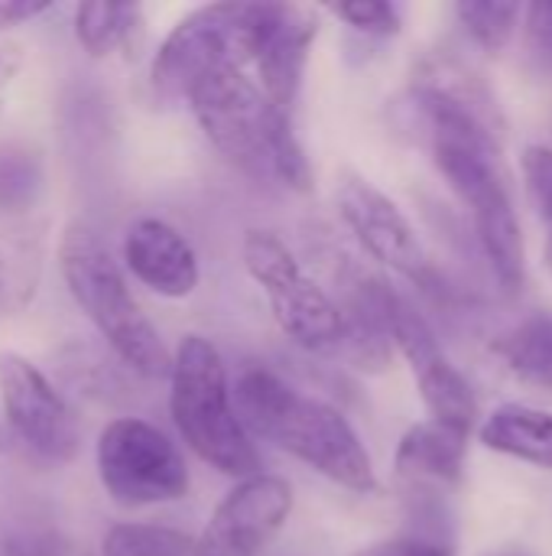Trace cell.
<instances>
[{"label":"cell","instance_id":"cell-1","mask_svg":"<svg viewBox=\"0 0 552 556\" xmlns=\"http://www.w3.org/2000/svg\"><path fill=\"white\" fill-rule=\"evenodd\" d=\"M231 397L251 440L273 443L355 495L377 492L374 463L361 437L332 404L296 391L264 365L244 368Z\"/></svg>","mask_w":552,"mask_h":556},{"label":"cell","instance_id":"cell-2","mask_svg":"<svg viewBox=\"0 0 552 556\" xmlns=\"http://www.w3.org/2000/svg\"><path fill=\"white\" fill-rule=\"evenodd\" d=\"M59 270L72 300L124 368L150 381L169 378V349L163 345L150 316L133 300L120 264L114 261V254L91 225L72 222L62 231Z\"/></svg>","mask_w":552,"mask_h":556},{"label":"cell","instance_id":"cell-3","mask_svg":"<svg viewBox=\"0 0 552 556\" xmlns=\"http://www.w3.org/2000/svg\"><path fill=\"white\" fill-rule=\"evenodd\" d=\"M169 414L205 466L238 482L260 472V453L234 410L228 365L205 336H185L172 352Z\"/></svg>","mask_w":552,"mask_h":556},{"label":"cell","instance_id":"cell-4","mask_svg":"<svg viewBox=\"0 0 552 556\" xmlns=\"http://www.w3.org/2000/svg\"><path fill=\"white\" fill-rule=\"evenodd\" d=\"M189 108L211 147L257 179H273L277 150L296 137L293 117L270 108L260 85L241 65L205 75L189 91Z\"/></svg>","mask_w":552,"mask_h":556},{"label":"cell","instance_id":"cell-5","mask_svg":"<svg viewBox=\"0 0 552 556\" xmlns=\"http://www.w3.org/2000/svg\"><path fill=\"white\" fill-rule=\"evenodd\" d=\"M251 280L264 290L280 332L303 352H332L342 345L338 303L309 277L299 257L273 231L251 228L241 244Z\"/></svg>","mask_w":552,"mask_h":556},{"label":"cell","instance_id":"cell-6","mask_svg":"<svg viewBox=\"0 0 552 556\" xmlns=\"http://www.w3.org/2000/svg\"><path fill=\"white\" fill-rule=\"evenodd\" d=\"M254 3H208L185 13L153 55L150 81L156 94L185 101L189 91L224 65H251Z\"/></svg>","mask_w":552,"mask_h":556},{"label":"cell","instance_id":"cell-7","mask_svg":"<svg viewBox=\"0 0 552 556\" xmlns=\"http://www.w3.org/2000/svg\"><path fill=\"white\" fill-rule=\"evenodd\" d=\"M98 479L120 508L172 505L189 495V466L179 446L140 417H117L101 430Z\"/></svg>","mask_w":552,"mask_h":556},{"label":"cell","instance_id":"cell-8","mask_svg":"<svg viewBox=\"0 0 552 556\" xmlns=\"http://www.w3.org/2000/svg\"><path fill=\"white\" fill-rule=\"evenodd\" d=\"M0 401L3 424L39 459L65 466L78 456L81 430L75 410L29 358L0 352Z\"/></svg>","mask_w":552,"mask_h":556},{"label":"cell","instance_id":"cell-9","mask_svg":"<svg viewBox=\"0 0 552 556\" xmlns=\"http://www.w3.org/2000/svg\"><path fill=\"white\" fill-rule=\"evenodd\" d=\"M390 342L407 358L420 397L429 410V420L468 433L478 417V401L472 384L449 362L429 323L397 293L390 296Z\"/></svg>","mask_w":552,"mask_h":556},{"label":"cell","instance_id":"cell-10","mask_svg":"<svg viewBox=\"0 0 552 556\" xmlns=\"http://www.w3.org/2000/svg\"><path fill=\"white\" fill-rule=\"evenodd\" d=\"M293 511V489L280 476L257 472L238 482L195 538V556H260Z\"/></svg>","mask_w":552,"mask_h":556},{"label":"cell","instance_id":"cell-11","mask_svg":"<svg viewBox=\"0 0 552 556\" xmlns=\"http://www.w3.org/2000/svg\"><path fill=\"white\" fill-rule=\"evenodd\" d=\"M319 36V16L296 3H254L251 65L273 111L293 117L309 49Z\"/></svg>","mask_w":552,"mask_h":556},{"label":"cell","instance_id":"cell-12","mask_svg":"<svg viewBox=\"0 0 552 556\" xmlns=\"http://www.w3.org/2000/svg\"><path fill=\"white\" fill-rule=\"evenodd\" d=\"M335 202H338V215L345 228L377 264L416 283L429 280V261L420 244V235L413 231V225L407 222V215L390 195H384L368 179L345 173L338 179Z\"/></svg>","mask_w":552,"mask_h":556},{"label":"cell","instance_id":"cell-13","mask_svg":"<svg viewBox=\"0 0 552 556\" xmlns=\"http://www.w3.org/2000/svg\"><path fill=\"white\" fill-rule=\"evenodd\" d=\"M127 270L166 300H185L198 287V257L185 235L163 218H140L124 235Z\"/></svg>","mask_w":552,"mask_h":556},{"label":"cell","instance_id":"cell-14","mask_svg":"<svg viewBox=\"0 0 552 556\" xmlns=\"http://www.w3.org/2000/svg\"><path fill=\"white\" fill-rule=\"evenodd\" d=\"M468 450V433L426 420L403 433L394 469L410 485H455L462 479V463Z\"/></svg>","mask_w":552,"mask_h":556},{"label":"cell","instance_id":"cell-15","mask_svg":"<svg viewBox=\"0 0 552 556\" xmlns=\"http://www.w3.org/2000/svg\"><path fill=\"white\" fill-rule=\"evenodd\" d=\"M482 443L501 456L552 472V414L527 404H501L482 427Z\"/></svg>","mask_w":552,"mask_h":556},{"label":"cell","instance_id":"cell-16","mask_svg":"<svg viewBox=\"0 0 552 556\" xmlns=\"http://www.w3.org/2000/svg\"><path fill=\"white\" fill-rule=\"evenodd\" d=\"M140 26H143L140 3L98 0V3H81L75 10V36L81 49L94 59H104L114 49H124Z\"/></svg>","mask_w":552,"mask_h":556},{"label":"cell","instance_id":"cell-17","mask_svg":"<svg viewBox=\"0 0 552 556\" xmlns=\"http://www.w3.org/2000/svg\"><path fill=\"white\" fill-rule=\"evenodd\" d=\"M501 358L514 378L552 394V316H537L517 326L501 342Z\"/></svg>","mask_w":552,"mask_h":556},{"label":"cell","instance_id":"cell-18","mask_svg":"<svg viewBox=\"0 0 552 556\" xmlns=\"http://www.w3.org/2000/svg\"><path fill=\"white\" fill-rule=\"evenodd\" d=\"M101 556H195V538L163 525H114Z\"/></svg>","mask_w":552,"mask_h":556},{"label":"cell","instance_id":"cell-19","mask_svg":"<svg viewBox=\"0 0 552 556\" xmlns=\"http://www.w3.org/2000/svg\"><path fill=\"white\" fill-rule=\"evenodd\" d=\"M3 551L10 556H75L59 525L36 508L10 518L3 531Z\"/></svg>","mask_w":552,"mask_h":556},{"label":"cell","instance_id":"cell-20","mask_svg":"<svg viewBox=\"0 0 552 556\" xmlns=\"http://www.w3.org/2000/svg\"><path fill=\"white\" fill-rule=\"evenodd\" d=\"M524 7L508 0H465L455 7V16L462 20L465 33L482 49H504L514 26L521 23Z\"/></svg>","mask_w":552,"mask_h":556},{"label":"cell","instance_id":"cell-21","mask_svg":"<svg viewBox=\"0 0 552 556\" xmlns=\"http://www.w3.org/2000/svg\"><path fill=\"white\" fill-rule=\"evenodd\" d=\"M524 182L552 241V147H527L521 156Z\"/></svg>","mask_w":552,"mask_h":556},{"label":"cell","instance_id":"cell-22","mask_svg":"<svg viewBox=\"0 0 552 556\" xmlns=\"http://www.w3.org/2000/svg\"><path fill=\"white\" fill-rule=\"evenodd\" d=\"M332 13L368 36H397L400 33V13H397V7H390L384 0H348V3H335Z\"/></svg>","mask_w":552,"mask_h":556},{"label":"cell","instance_id":"cell-23","mask_svg":"<svg viewBox=\"0 0 552 556\" xmlns=\"http://www.w3.org/2000/svg\"><path fill=\"white\" fill-rule=\"evenodd\" d=\"M521 20L534 65L540 72H552V3H527Z\"/></svg>","mask_w":552,"mask_h":556},{"label":"cell","instance_id":"cell-24","mask_svg":"<svg viewBox=\"0 0 552 556\" xmlns=\"http://www.w3.org/2000/svg\"><path fill=\"white\" fill-rule=\"evenodd\" d=\"M29 261L23 248L13 244H0V309L7 306H20L26 300L29 287Z\"/></svg>","mask_w":552,"mask_h":556},{"label":"cell","instance_id":"cell-25","mask_svg":"<svg viewBox=\"0 0 552 556\" xmlns=\"http://www.w3.org/2000/svg\"><path fill=\"white\" fill-rule=\"evenodd\" d=\"M355 556H452V547L429 538H390L358 551Z\"/></svg>","mask_w":552,"mask_h":556},{"label":"cell","instance_id":"cell-26","mask_svg":"<svg viewBox=\"0 0 552 556\" xmlns=\"http://www.w3.org/2000/svg\"><path fill=\"white\" fill-rule=\"evenodd\" d=\"M46 10H52L49 0H0V29H10V26H20L26 20H36Z\"/></svg>","mask_w":552,"mask_h":556},{"label":"cell","instance_id":"cell-27","mask_svg":"<svg viewBox=\"0 0 552 556\" xmlns=\"http://www.w3.org/2000/svg\"><path fill=\"white\" fill-rule=\"evenodd\" d=\"M0 450H7V427H3V420H0Z\"/></svg>","mask_w":552,"mask_h":556},{"label":"cell","instance_id":"cell-28","mask_svg":"<svg viewBox=\"0 0 552 556\" xmlns=\"http://www.w3.org/2000/svg\"><path fill=\"white\" fill-rule=\"evenodd\" d=\"M547 267H550L552 274V241H547Z\"/></svg>","mask_w":552,"mask_h":556},{"label":"cell","instance_id":"cell-29","mask_svg":"<svg viewBox=\"0 0 552 556\" xmlns=\"http://www.w3.org/2000/svg\"><path fill=\"white\" fill-rule=\"evenodd\" d=\"M3 59H7V55H3V49H0V68H3Z\"/></svg>","mask_w":552,"mask_h":556}]
</instances>
